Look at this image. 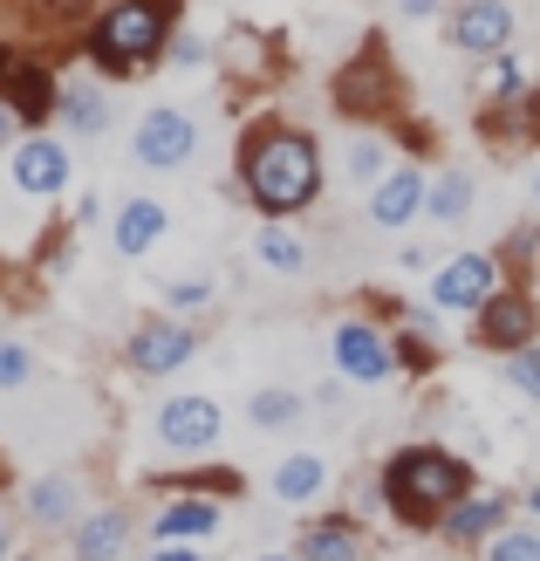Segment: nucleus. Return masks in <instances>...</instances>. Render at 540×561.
<instances>
[{"label":"nucleus","instance_id":"nucleus-3","mask_svg":"<svg viewBox=\"0 0 540 561\" xmlns=\"http://www.w3.org/2000/svg\"><path fill=\"white\" fill-rule=\"evenodd\" d=\"M179 21H172V0H110V8L90 21V35H82V48H90L96 76H137L151 69L164 48H172Z\"/></svg>","mask_w":540,"mask_h":561},{"label":"nucleus","instance_id":"nucleus-18","mask_svg":"<svg viewBox=\"0 0 540 561\" xmlns=\"http://www.w3.org/2000/svg\"><path fill=\"white\" fill-rule=\"evenodd\" d=\"M267 493L280 500V507H308V500H322L329 493V459L322 453H288L267 472Z\"/></svg>","mask_w":540,"mask_h":561},{"label":"nucleus","instance_id":"nucleus-25","mask_svg":"<svg viewBox=\"0 0 540 561\" xmlns=\"http://www.w3.org/2000/svg\"><path fill=\"white\" fill-rule=\"evenodd\" d=\"M499 377L514 383L527 404H540V343H527V350H514V356H499Z\"/></svg>","mask_w":540,"mask_h":561},{"label":"nucleus","instance_id":"nucleus-30","mask_svg":"<svg viewBox=\"0 0 540 561\" xmlns=\"http://www.w3.org/2000/svg\"><path fill=\"white\" fill-rule=\"evenodd\" d=\"M212 301V280H172V288H164V316H198V308Z\"/></svg>","mask_w":540,"mask_h":561},{"label":"nucleus","instance_id":"nucleus-20","mask_svg":"<svg viewBox=\"0 0 540 561\" xmlns=\"http://www.w3.org/2000/svg\"><path fill=\"white\" fill-rule=\"evenodd\" d=\"M55 110H62V130H69V137H103V130H110V90H103V82H90V76L62 82Z\"/></svg>","mask_w":540,"mask_h":561},{"label":"nucleus","instance_id":"nucleus-26","mask_svg":"<svg viewBox=\"0 0 540 561\" xmlns=\"http://www.w3.org/2000/svg\"><path fill=\"white\" fill-rule=\"evenodd\" d=\"M486 561H540V527H514V520H506L499 535L486 541Z\"/></svg>","mask_w":540,"mask_h":561},{"label":"nucleus","instance_id":"nucleus-38","mask_svg":"<svg viewBox=\"0 0 540 561\" xmlns=\"http://www.w3.org/2000/svg\"><path fill=\"white\" fill-rule=\"evenodd\" d=\"M533 213H540V164H533Z\"/></svg>","mask_w":540,"mask_h":561},{"label":"nucleus","instance_id":"nucleus-12","mask_svg":"<svg viewBox=\"0 0 540 561\" xmlns=\"http://www.w3.org/2000/svg\"><path fill=\"white\" fill-rule=\"evenodd\" d=\"M506 514H514V500H506L499 486H472L459 507L438 520V535H445L451 548H486L499 527H506Z\"/></svg>","mask_w":540,"mask_h":561},{"label":"nucleus","instance_id":"nucleus-33","mask_svg":"<svg viewBox=\"0 0 540 561\" xmlns=\"http://www.w3.org/2000/svg\"><path fill=\"white\" fill-rule=\"evenodd\" d=\"M21 130H27V124L14 117V103H8V96H0V151H8V137H21Z\"/></svg>","mask_w":540,"mask_h":561},{"label":"nucleus","instance_id":"nucleus-14","mask_svg":"<svg viewBox=\"0 0 540 561\" xmlns=\"http://www.w3.org/2000/svg\"><path fill=\"white\" fill-rule=\"evenodd\" d=\"M21 520L27 527H42V535H76V520H82V480L76 472H42L35 486H27V500H21Z\"/></svg>","mask_w":540,"mask_h":561},{"label":"nucleus","instance_id":"nucleus-16","mask_svg":"<svg viewBox=\"0 0 540 561\" xmlns=\"http://www.w3.org/2000/svg\"><path fill=\"white\" fill-rule=\"evenodd\" d=\"M424 179L417 164H390V172L369 185V227H383V233H397V227H411V219L424 213Z\"/></svg>","mask_w":540,"mask_h":561},{"label":"nucleus","instance_id":"nucleus-2","mask_svg":"<svg viewBox=\"0 0 540 561\" xmlns=\"http://www.w3.org/2000/svg\"><path fill=\"white\" fill-rule=\"evenodd\" d=\"M377 493L404 527H438L472 493V466L459 453H445V445H404V453L383 459Z\"/></svg>","mask_w":540,"mask_h":561},{"label":"nucleus","instance_id":"nucleus-11","mask_svg":"<svg viewBox=\"0 0 540 561\" xmlns=\"http://www.w3.org/2000/svg\"><path fill=\"white\" fill-rule=\"evenodd\" d=\"M514 27H520V14L506 0H459L445 21V42L459 55H506L514 48Z\"/></svg>","mask_w":540,"mask_h":561},{"label":"nucleus","instance_id":"nucleus-41","mask_svg":"<svg viewBox=\"0 0 540 561\" xmlns=\"http://www.w3.org/2000/svg\"><path fill=\"white\" fill-rule=\"evenodd\" d=\"M533 301H540V288H533Z\"/></svg>","mask_w":540,"mask_h":561},{"label":"nucleus","instance_id":"nucleus-24","mask_svg":"<svg viewBox=\"0 0 540 561\" xmlns=\"http://www.w3.org/2000/svg\"><path fill=\"white\" fill-rule=\"evenodd\" d=\"M301 411H308L301 390H253V398H246V425L253 432H288V425H301Z\"/></svg>","mask_w":540,"mask_h":561},{"label":"nucleus","instance_id":"nucleus-39","mask_svg":"<svg viewBox=\"0 0 540 561\" xmlns=\"http://www.w3.org/2000/svg\"><path fill=\"white\" fill-rule=\"evenodd\" d=\"M0 486H8V459H0Z\"/></svg>","mask_w":540,"mask_h":561},{"label":"nucleus","instance_id":"nucleus-37","mask_svg":"<svg viewBox=\"0 0 540 561\" xmlns=\"http://www.w3.org/2000/svg\"><path fill=\"white\" fill-rule=\"evenodd\" d=\"M253 561H301V554H253Z\"/></svg>","mask_w":540,"mask_h":561},{"label":"nucleus","instance_id":"nucleus-9","mask_svg":"<svg viewBox=\"0 0 540 561\" xmlns=\"http://www.w3.org/2000/svg\"><path fill=\"white\" fill-rule=\"evenodd\" d=\"M158 445H172V453H212L219 432H226V411L206 398V390H179V398L158 404Z\"/></svg>","mask_w":540,"mask_h":561},{"label":"nucleus","instance_id":"nucleus-22","mask_svg":"<svg viewBox=\"0 0 540 561\" xmlns=\"http://www.w3.org/2000/svg\"><path fill=\"white\" fill-rule=\"evenodd\" d=\"M424 213H432L438 227H466L472 219V172L466 164H445V172L424 185Z\"/></svg>","mask_w":540,"mask_h":561},{"label":"nucleus","instance_id":"nucleus-1","mask_svg":"<svg viewBox=\"0 0 540 561\" xmlns=\"http://www.w3.org/2000/svg\"><path fill=\"white\" fill-rule=\"evenodd\" d=\"M240 185L267 219H301L322 199V151L295 124H261L240 151Z\"/></svg>","mask_w":540,"mask_h":561},{"label":"nucleus","instance_id":"nucleus-35","mask_svg":"<svg viewBox=\"0 0 540 561\" xmlns=\"http://www.w3.org/2000/svg\"><path fill=\"white\" fill-rule=\"evenodd\" d=\"M14 554V520H8V507H0V561Z\"/></svg>","mask_w":540,"mask_h":561},{"label":"nucleus","instance_id":"nucleus-28","mask_svg":"<svg viewBox=\"0 0 540 561\" xmlns=\"http://www.w3.org/2000/svg\"><path fill=\"white\" fill-rule=\"evenodd\" d=\"M486 96H493V103H520V96H527V69L514 62V55H493V69H486Z\"/></svg>","mask_w":540,"mask_h":561},{"label":"nucleus","instance_id":"nucleus-13","mask_svg":"<svg viewBox=\"0 0 540 561\" xmlns=\"http://www.w3.org/2000/svg\"><path fill=\"white\" fill-rule=\"evenodd\" d=\"M164 233H172V213H164V199H151V192H130V199H117V219H110V247H117L124 261H145Z\"/></svg>","mask_w":540,"mask_h":561},{"label":"nucleus","instance_id":"nucleus-8","mask_svg":"<svg viewBox=\"0 0 540 561\" xmlns=\"http://www.w3.org/2000/svg\"><path fill=\"white\" fill-rule=\"evenodd\" d=\"M329 356H335V377H349V383H390L397 377V343H390V329L377 322H335L329 329Z\"/></svg>","mask_w":540,"mask_h":561},{"label":"nucleus","instance_id":"nucleus-15","mask_svg":"<svg viewBox=\"0 0 540 561\" xmlns=\"http://www.w3.org/2000/svg\"><path fill=\"white\" fill-rule=\"evenodd\" d=\"M219 500H206V493H164V507L151 514V548L158 541H192V548H206L212 535H219Z\"/></svg>","mask_w":540,"mask_h":561},{"label":"nucleus","instance_id":"nucleus-27","mask_svg":"<svg viewBox=\"0 0 540 561\" xmlns=\"http://www.w3.org/2000/svg\"><path fill=\"white\" fill-rule=\"evenodd\" d=\"M27 383H35V350L0 335V390H27Z\"/></svg>","mask_w":540,"mask_h":561},{"label":"nucleus","instance_id":"nucleus-21","mask_svg":"<svg viewBox=\"0 0 540 561\" xmlns=\"http://www.w3.org/2000/svg\"><path fill=\"white\" fill-rule=\"evenodd\" d=\"M295 554H301V561H363L369 541H363V527H356V520L335 514V520H308Z\"/></svg>","mask_w":540,"mask_h":561},{"label":"nucleus","instance_id":"nucleus-17","mask_svg":"<svg viewBox=\"0 0 540 561\" xmlns=\"http://www.w3.org/2000/svg\"><path fill=\"white\" fill-rule=\"evenodd\" d=\"M130 554V514L124 507H90L76 520V561H124Z\"/></svg>","mask_w":540,"mask_h":561},{"label":"nucleus","instance_id":"nucleus-5","mask_svg":"<svg viewBox=\"0 0 540 561\" xmlns=\"http://www.w3.org/2000/svg\"><path fill=\"white\" fill-rule=\"evenodd\" d=\"M499 288H506V280H499V254L466 247V254H445L438 261V274H432V308H438V316H479Z\"/></svg>","mask_w":540,"mask_h":561},{"label":"nucleus","instance_id":"nucleus-23","mask_svg":"<svg viewBox=\"0 0 540 561\" xmlns=\"http://www.w3.org/2000/svg\"><path fill=\"white\" fill-rule=\"evenodd\" d=\"M253 261L267 274H308V240L288 227V219H267V227L253 233Z\"/></svg>","mask_w":540,"mask_h":561},{"label":"nucleus","instance_id":"nucleus-4","mask_svg":"<svg viewBox=\"0 0 540 561\" xmlns=\"http://www.w3.org/2000/svg\"><path fill=\"white\" fill-rule=\"evenodd\" d=\"M130 158L145 164V172H185V164L198 158V117L179 103H158L137 117L130 130Z\"/></svg>","mask_w":540,"mask_h":561},{"label":"nucleus","instance_id":"nucleus-19","mask_svg":"<svg viewBox=\"0 0 540 561\" xmlns=\"http://www.w3.org/2000/svg\"><path fill=\"white\" fill-rule=\"evenodd\" d=\"M0 82H8L0 96L14 103V117H21V124H42L48 110H55V96H62V82H55L42 62H8V76H0Z\"/></svg>","mask_w":540,"mask_h":561},{"label":"nucleus","instance_id":"nucleus-6","mask_svg":"<svg viewBox=\"0 0 540 561\" xmlns=\"http://www.w3.org/2000/svg\"><path fill=\"white\" fill-rule=\"evenodd\" d=\"M8 179H14L21 199L55 206V199L76 185V158H69L62 137H21V145L8 151Z\"/></svg>","mask_w":540,"mask_h":561},{"label":"nucleus","instance_id":"nucleus-29","mask_svg":"<svg viewBox=\"0 0 540 561\" xmlns=\"http://www.w3.org/2000/svg\"><path fill=\"white\" fill-rule=\"evenodd\" d=\"M390 172V151L377 145V137H356V145H349V179L356 185H377Z\"/></svg>","mask_w":540,"mask_h":561},{"label":"nucleus","instance_id":"nucleus-40","mask_svg":"<svg viewBox=\"0 0 540 561\" xmlns=\"http://www.w3.org/2000/svg\"><path fill=\"white\" fill-rule=\"evenodd\" d=\"M0 76H8V48H0Z\"/></svg>","mask_w":540,"mask_h":561},{"label":"nucleus","instance_id":"nucleus-31","mask_svg":"<svg viewBox=\"0 0 540 561\" xmlns=\"http://www.w3.org/2000/svg\"><path fill=\"white\" fill-rule=\"evenodd\" d=\"M172 62L179 69H198V62H206V42H198V35H172Z\"/></svg>","mask_w":540,"mask_h":561},{"label":"nucleus","instance_id":"nucleus-36","mask_svg":"<svg viewBox=\"0 0 540 561\" xmlns=\"http://www.w3.org/2000/svg\"><path fill=\"white\" fill-rule=\"evenodd\" d=\"M520 507H527V520L540 527V486H527V493H520Z\"/></svg>","mask_w":540,"mask_h":561},{"label":"nucleus","instance_id":"nucleus-10","mask_svg":"<svg viewBox=\"0 0 540 561\" xmlns=\"http://www.w3.org/2000/svg\"><path fill=\"white\" fill-rule=\"evenodd\" d=\"M472 335H479V350L514 356V350L540 343V301H533V295H520V288H499V295L472 316Z\"/></svg>","mask_w":540,"mask_h":561},{"label":"nucleus","instance_id":"nucleus-32","mask_svg":"<svg viewBox=\"0 0 540 561\" xmlns=\"http://www.w3.org/2000/svg\"><path fill=\"white\" fill-rule=\"evenodd\" d=\"M151 561H206V548H192V541H158Z\"/></svg>","mask_w":540,"mask_h":561},{"label":"nucleus","instance_id":"nucleus-34","mask_svg":"<svg viewBox=\"0 0 540 561\" xmlns=\"http://www.w3.org/2000/svg\"><path fill=\"white\" fill-rule=\"evenodd\" d=\"M432 8H438V0H397V14H411V21H424Z\"/></svg>","mask_w":540,"mask_h":561},{"label":"nucleus","instance_id":"nucleus-7","mask_svg":"<svg viewBox=\"0 0 540 561\" xmlns=\"http://www.w3.org/2000/svg\"><path fill=\"white\" fill-rule=\"evenodd\" d=\"M198 350V329L179 322V316H151V322H137L124 335V363H130V377H179L185 363Z\"/></svg>","mask_w":540,"mask_h":561}]
</instances>
